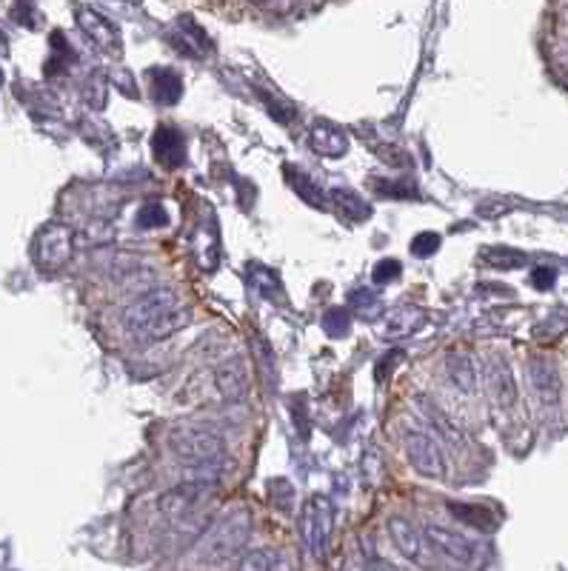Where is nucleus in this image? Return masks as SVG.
Wrapping results in <instances>:
<instances>
[{
    "label": "nucleus",
    "mask_w": 568,
    "mask_h": 571,
    "mask_svg": "<svg viewBox=\"0 0 568 571\" xmlns=\"http://www.w3.org/2000/svg\"><path fill=\"white\" fill-rule=\"evenodd\" d=\"M252 352H255V363L260 366V377H263L266 389H269V394H272L277 386L275 352L269 349V343H266L263 337H255V340H252Z\"/></svg>",
    "instance_id": "19"
},
{
    "label": "nucleus",
    "mask_w": 568,
    "mask_h": 571,
    "mask_svg": "<svg viewBox=\"0 0 568 571\" xmlns=\"http://www.w3.org/2000/svg\"><path fill=\"white\" fill-rule=\"evenodd\" d=\"M423 323H426V312L420 306H400V309H394L392 315L386 317L383 337L386 340H403V337L414 335Z\"/></svg>",
    "instance_id": "15"
},
{
    "label": "nucleus",
    "mask_w": 568,
    "mask_h": 571,
    "mask_svg": "<svg viewBox=\"0 0 568 571\" xmlns=\"http://www.w3.org/2000/svg\"><path fill=\"white\" fill-rule=\"evenodd\" d=\"M531 286H537V289H551L554 286V272L551 269H534V275H531Z\"/></svg>",
    "instance_id": "30"
},
{
    "label": "nucleus",
    "mask_w": 568,
    "mask_h": 571,
    "mask_svg": "<svg viewBox=\"0 0 568 571\" xmlns=\"http://www.w3.org/2000/svg\"><path fill=\"white\" fill-rule=\"evenodd\" d=\"M189 323V309H183L180 297L172 289H149L140 292L126 309H123V329L135 340L155 343L169 340Z\"/></svg>",
    "instance_id": "1"
},
{
    "label": "nucleus",
    "mask_w": 568,
    "mask_h": 571,
    "mask_svg": "<svg viewBox=\"0 0 568 571\" xmlns=\"http://www.w3.org/2000/svg\"><path fill=\"white\" fill-rule=\"evenodd\" d=\"M323 329H326V335L332 337H343L349 332V315H346V309H329L326 315H323Z\"/></svg>",
    "instance_id": "26"
},
{
    "label": "nucleus",
    "mask_w": 568,
    "mask_h": 571,
    "mask_svg": "<svg viewBox=\"0 0 568 571\" xmlns=\"http://www.w3.org/2000/svg\"><path fill=\"white\" fill-rule=\"evenodd\" d=\"M169 446L183 463H192V466L223 460V454H226L223 437L212 429H200V426H177L175 432L169 434Z\"/></svg>",
    "instance_id": "3"
},
{
    "label": "nucleus",
    "mask_w": 568,
    "mask_h": 571,
    "mask_svg": "<svg viewBox=\"0 0 568 571\" xmlns=\"http://www.w3.org/2000/svg\"><path fill=\"white\" fill-rule=\"evenodd\" d=\"M249 537H252V514L246 509H235L200 537V543L195 546L197 563L206 566V563H223L229 557H237L246 549Z\"/></svg>",
    "instance_id": "2"
},
{
    "label": "nucleus",
    "mask_w": 568,
    "mask_h": 571,
    "mask_svg": "<svg viewBox=\"0 0 568 571\" xmlns=\"http://www.w3.org/2000/svg\"><path fill=\"white\" fill-rule=\"evenodd\" d=\"M155 158L163 163V166H180L186 160V143L180 138V132L163 126L155 132Z\"/></svg>",
    "instance_id": "17"
},
{
    "label": "nucleus",
    "mask_w": 568,
    "mask_h": 571,
    "mask_svg": "<svg viewBox=\"0 0 568 571\" xmlns=\"http://www.w3.org/2000/svg\"><path fill=\"white\" fill-rule=\"evenodd\" d=\"M240 569L277 571V569H286V563H283V554L277 552V549H257V552H249L243 560H240Z\"/></svg>",
    "instance_id": "20"
},
{
    "label": "nucleus",
    "mask_w": 568,
    "mask_h": 571,
    "mask_svg": "<svg viewBox=\"0 0 568 571\" xmlns=\"http://www.w3.org/2000/svg\"><path fill=\"white\" fill-rule=\"evenodd\" d=\"M0 86H3V72H0Z\"/></svg>",
    "instance_id": "32"
},
{
    "label": "nucleus",
    "mask_w": 568,
    "mask_h": 571,
    "mask_svg": "<svg viewBox=\"0 0 568 571\" xmlns=\"http://www.w3.org/2000/svg\"><path fill=\"white\" fill-rule=\"evenodd\" d=\"M389 534H392V543L397 546V552L403 554L406 560H423V534L414 529L409 520H403V517H392L389 520Z\"/></svg>",
    "instance_id": "14"
},
{
    "label": "nucleus",
    "mask_w": 568,
    "mask_h": 571,
    "mask_svg": "<svg viewBox=\"0 0 568 571\" xmlns=\"http://www.w3.org/2000/svg\"><path fill=\"white\" fill-rule=\"evenodd\" d=\"M72 249H75V232L63 223H49L35 237L32 255L40 272H58L69 263Z\"/></svg>",
    "instance_id": "5"
},
{
    "label": "nucleus",
    "mask_w": 568,
    "mask_h": 571,
    "mask_svg": "<svg viewBox=\"0 0 568 571\" xmlns=\"http://www.w3.org/2000/svg\"><path fill=\"white\" fill-rule=\"evenodd\" d=\"M446 369H449V380L460 389L463 394L477 392V383H480V375H477V366L474 360L466 352H451L449 360H446Z\"/></svg>",
    "instance_id": "16"
},
{
    "label": "nucleus",
    "mask_w": 568,
    "mask_h": 571,
    "mask_svg": "<svg viewBox=\"0 0 568 571\" xmlns=\"http://www.w3.org/2000/svg\"><path fill=\"white\" fill-rule=\"evenodd\" d=\"M332 200H337L340 206H343V212H349V215H354L357 220H363V217L372 215V209L360 200V197L354 195V192H343V189H334L332 192Z\"/></svg>",
    "instance_id": "24"
},
{
    "label": "nucleus",
    "mask_w": 568,
    "mask_h": 571,
    "mask_svg": "<svg viewBox=\"0 0 568 571\" xmlns=\"http://www.w3.org/2000/svg\"><path fill=\"white\" fill-rule=\"evenodd\" d=\"M349 306H352L354 312L360 317H369V320H377V317L383 315V300L369 292V289H354L352 295H349Z\"/></svg>",
    "instance_id": "21"
},
{
    "label": "nucleus",
    "mask_w": 568,
    "mask_h": 571,
    "mask_svg": "<svg viewBox=\"0 0 568 571\" xmlns=\"http://www.w3.org/2000/svg\"><path fill=\"white\" fill-rule=\"evenodd\" d=\"M529 380L534 386V394L546 403V406H554L560 403V375L554 369L549 357H531L529 360Z\"/></svg>",
    "instance_id": "10"
},
{
    "label": "nucleus",
    "mask_w": 568,
    "mask_h": 571,
    "mask_svg": "<svg viewBox=\"0 0 568 571\" xmlns=\"http://www.w3.org/2000/svg\"><path fill=\"white\" fill-rule=\"evenodd\" d=\"M312 149L323 158H343L349 152V135L343 129H337L329 120H320L312 126Z\"/></svg>",
    "instance_id": "12"
},
{
    "label": "nucleus",
    "mask_w": 568,
    "mask_h": 571,
    "mask_svg": "<svg viewBox=\"0 0 568 571\" xmlns=\"http://www.w3.org/2000/svg\"><path fill=\"white\" fill-rule=\"evenodd\" d=\"M486 380H489L491 397L500 403V406H511L517 400V383L511 375L509 360L503 357H491L489 369H486Z\"/></svg>",
    "instance_id": "13"
},
{
    "label": "nucleus",
    "mask_w": 568,
    "mask_h": 571,
    "mask_svg": "<svg viewBox=\"0 0 568 571\" xmlns=\"http://www.w3.org/2000/svg\"><path fill=\"white\" fill-rule=\"evenodd\" d=\"M417 406L423 409V417L429 420L431 426H434L437 432L443 434V437H449L451 443H457V440H463V434H460V432H457V429H454V426H451L449 417H446V414L440 412V409H437L434 403H429L426 397H420V400H417Z\"/></svg>",
    "instance_id": "22"
},
{
    "label": "nucleus",
    "mask_w": 568,
    "mask_h": 571,
    "mask_svg": "<svg viewBox=\"0 0 568 571\" xmlns=\"http://www.w3.org/2000/svg\"><path fill=\"white\" fill-rule=\"evenodd\" d=\"M75 18H78L80 32L92 40L98 49H103V52H118L120 49V29L115 26V23H112V20L106 18V15H100V12L89 9V6H78Z\"/></svg>",
    "instance_id": "7"
},
{
    "label": "nucleus",
    "mask_w": 568,
    "mask_h": 571,
    "mask_svg": "<svg viewBox=\"0 0 568 571\" xmlns=\"http://www.w3.org/2000/svg\"><path fill=\"white\" fill-rule=\"evenodd\" d=\"M249 3H266V0H249Z\"/></svg>",
    "instance_id": "31"
},
{
    "label": "nucleus",
    "mask_w": 568,
    "mask_h": 571,
    "mask_svg": "<svg viewBox=\"0 0 568 571\" xmlns=\"http://www.w3.org/2000/svg\"><path fill=\"white\" fill-rule=\"evenodd\" d=\"M426 540L437 552H443L451 560H460V563H471L474 560V543L460 532H451V529H443V526H429L426 529Z\"/></svg>",
    "instance_id": "11"
},
{
    "label": "nucleus",
    "mask_w": 568,
    "mask_h": 571,
    "mask_svg": "<svg viewBox=\"0 0 568 571\" xmlns=\"http://www.w3.org/2000/svg\"><path fill=\"white\" fill-rule=\"evenodd\" d=\"M294 192L303 197L309 206H314V209H323V206H326V197H323V192H320V189H317V186H314L312 180L306 178V175H300V178L294 180Z\"/></svg>",
    "instance_id": "25"
},
{
    "label": "nucleus",
    "mask_w": 568,
    "mask_h": 571,
    "mask_svg": "<svg viewBox=\"0 0 568 571\" xmlns=\"http://www.w3.org/2000/svg\"><path fill=\"white\" fill-rule=\"evenodd\" d=\"M166 209L160 206V203H149V206H143L138 215V226L140 229H157V226H166Z\"/></svg>",
    "instance_id": "28"
},
{
    "label": "nucleus",
    "mask_w": 568,
    "mask_h": 571,
    "mask_svg": "<svg viewBox=\"0 0 568 571\" xmlns=\"http://www.w3.org/2000/svg\"><path fill=\"white\" fill-rule=\"evenodd\" d=\"M406 454H409V463L423 477H443L446 474L443 446L434 434L420 432V429L406 432Z\"/></svg>",
    "instance_id": "6"
},
{
    "label": "nucleus",
    "mask_w": 568,
    "mask_h": 571,
    "mask_svg": "<svg viewBox=\"0 0 568 571\" xmlns=\"http://www.w3.org/2000/svg\"><path fill=\"white\" fill-rule=\"evenodd\" d=\"M440 235L437 232H420V235L412 240V255L414 257H431L437 255V249H440Z\"/></svg>",
    "instance_id": "27"
},
{
    "label": "nucleus",
    "mask_w": 568,
    "mask_h": 571,
    "mask_svg": "<svg viewBox=\"0 0 568 571\" xmlns=\"http://www.w3.org/2000/svg\"><path fill=\"white\" fill-rule=\"evenodd\" d=\"M209 486H212V483H203V480L180 483V486L169 489V492L157 500V509H160V514H166V517L177 520V517H183V514L195 509V503L203 497V494L209 492Z\"/></svg>",
    "instance_id": "8"
},
{
    "label": "nucleus",
    "mask_w": 568,
    "mask_h": 571,
    "mask_svg": "<svg viewBox=\"0 0 568 571\" xmlns=\"http://www.w3.org/2000/svg\"><path fill=\"white\" fill-rule=\"evenodd\" d=\"M403 275V266H400V260H392V257H386V260H380L377 266L372 269V280L374 283H392L397 277Z\"/></svg>",
    "instance_id": "29"
},
{
    "label": "nucleus",
    "mask_w": 568,
    "mask_h": 571,
    "mask_svg": "<svg viewBox=\"0 0 568 571\" xmlns=\"http://www.w3.org/2000/svg\"><path fill=\"white\" fill-rule=\"evenodd\" d=\"M215 383L217 392L223 394L226 400H232V403H240V400L249 397V372H246L240 357H232V360L217 366Z\"/></svg>",
    "instance_id": "9"
},
{
    "label": "nucleus",
    "mask_w": 568,
    "mask_h": 571,
    "mask_svg": "<svg viewBox=\"0 0 568 571\" xmlns=\"http://www.w3.org/2000/svg\"><path fill=\"white\" fill-rule=\"evenodd\" d=\"M152 92H155L157 103L172 106L183 95V80L172 69H155L152 72Z\"/></svg>",
    "instance_id": "18"
},
{
    "label": "nucleus",
    "mask_w": 568,
    "mask_h": 571,
    "mask_svg": "<svg viewBox=\"0 0 568 571\" xmlns=\"http://www.w3.org/2000/svg\"><path fill=\"white\" fill-rule=\"evenodd\" d=\"M451 512L457 514L463 523H469V526H477V529H491L489 512H486L483 506H460V503H451Z\"/></svg>",
    "instance_id": "23"
},
{
    "label": "nucleus",
    "mask_w": 568,
    "mask_h": 571,
    "mask_svg": "<svg viewBox=\"0 0 568 571\" xmlns=\"http://www.w3.org/2000/svg\"><path fill=\"white\" fill-rule=\"evenodd\" d=\"M334 529V509L329 497L314 494L306 500L303 512H300V537L303 546L309 549L312 557H326L329 554V543H332Z\"/></svg>",
    "instance_id": "4"
}]
</instances>
